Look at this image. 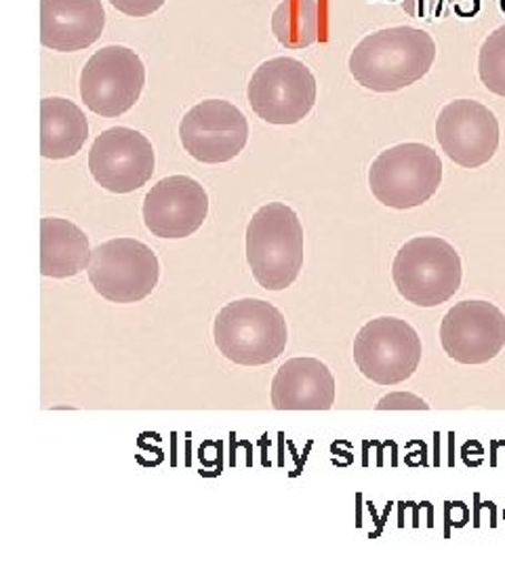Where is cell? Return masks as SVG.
<instances>
[{
    "mask_svg": "<svg viewBox=\"0 0 505 568\" xmlns=\"http://www.w3.org/2000/svg\"><path fill=\"white\" fill-rule=\"evenodd\" d=\"M436 60L434 39L411 26L366 34L350 53L354 81L375 93H394L422 81Z\"/></svg>",
    "mask_w": 505,
    "mask_h": 568,
    "instance_id": "obj_1",
    "label": "cell"
},
{
    "mask_svg": "<svg viewBox=\"0 0 505 568\" xmlns=\"http://www.w3.org/2000/svg\"><path fill=\"white\" fill-rule=\"evenodd\" d=\"M246 262L265 291H284L303 267L300 215L284 203L260 206L246 225Z\"/></svg>",
    "mask_w": 505,
    "mask_h": 568,
    "instance_id": "obj_2",
    "label": "cell"
},
{
    "mask_svg": "<svg viewBox=\"0 0 505 568\" xmlns=\"http://www.w3.org/2000/svg\"><path fill=\"white\" fill-rule=\"evenodd\" d=\"M213 339L230 363L263 366L283 356L289 328L276 305L246 297L223 305L213 325Z\"/></svg>",
    "mask_w": 505,
    "mask_h": 568,
    "instance_id": "obj_3",
    "label": "cell"
},
{
    "mask_svg": "<svg viewBox=\"0 0 505 568\" xmlns=\"http://www.w3.org/2000/svg\"><path fill=\"white\" fill-rule=\"evenodd\" d=\"M464 267L457 248L438 236H417L404 243L392 264V281L408 304H446L462 286Z\"/></svg>",
    "mask_w": 505,
    "mask_h": 568,
    "instance_id": "obj_4",
    "label": "cell"
},
{
    "mask_svg": "<svg viewBox=\"0 0 505 568\" xmlns=\"http://www.w3.org/2000/svg\"><path fill=\"white\" fill-rule=\"evenodd\" d=\"M443 183V161L425 143H398L384 150L368 169L373 196L390 209H415L427 203Z\"/></svg>",
    "mask_w": 505,
    "mask_h": 568,
    "instance_id": "obj_5",
    "label": "cell"
},
{
    "mask_svg": "<svg viewBox=\"0 0 505 568\" xmlns=\"http://www.w3.org/2000/svg\"><path fill=\"white\" fill-rule=\"evenodd\" d=\"M95 293L112 304H138L161 278L156 253L138 239H112L91 251L87 267Z\"/></svg>",
    "mask_w": 505,
    "mask_h": 568,
    "instance_id": "obj_6",
    "label": "cell"
},
{
    "mask_svg": "<svg viewBox=\"0 0 505 568\" xmlns=\"http://www.w3.org/2000/svg\"><path fill=\"white\" fill-rule=\"evenodd\" d=\"M319 84L312 70L293 58L263 61L253 72L246 98L253 112L270 124H297L316 105Z\"/></svg>",
    "mask_w": 505,
    "mask_h": 568,
    "instance_id": "obj_7",
    "label": "cell"
},
{
    "mask_svg": "<svg viewBox=\"0 0 505 568\" xmlns=\"http://www.w3.org/2000/svg\"><path fill=\"white\" fill-rule=\"evenodd\" d=\"M422 337L403 318L382 316L358 331L354 363L377 386H398L411 379L422 363Z\"/></svg>",
    "mask_w": 505,
    "mask_h": 568,
    "instance_id": "obj_8",
    "label": "cell"
},
{
    "mask_svg": "<svg viewBox=\"0 0 505 568\" xmlns=\"http://www.w3.org/2000/svg\"><path fill=\"white\" fill-rule=\"evenodd\" d=\"M145 65L142 58L122 44L95 51L81 72L84 105L101 119H119L142 98Z\"/></svg>",
    "mask_w": 505,
    "mask_h": 568,
    "instance_id": "obj_9",
    "label": "cell"
},
{
    "mask_svg": "<svg viewBox=\"0 0 505 568\" xmlns=\"http://www.w3.org/2000/svg\"><path fill=\"white\" fill-rule=\"evenodd\" d=\"M180 142L199 163H230L249 142V121L234 103L206 100L183 114Z\"/></svg>",
    "mask_w": 505,
    "mask_h": 568,
    "instance_id": "obj_10",
    "label": "cell"
},
{
    "mask_svg": "<svg viewBox=\"0 0 505 568\" xmlns=\"http://www.w3.org/2000/svg\"><path fill=\"white\" fill-rule=\"evenodd\" d=\"M156 154L150 140L129 126L103 131L91 145L89 171L103 190L129 194L152 180Z\"/></svg>",
    "mask_w": 505,
    "mask_h": 568,
    "instance_id": "obj_11",
    "label": "cell"
},
{
    "mask_svg": "<svg viewBox=\"0 0 505 568\" xmlns=\"http://www.w3.org/2000/svg\"><path fill=\"white\" fill-rule=\"evenodd\" d=\"M436 140L446 156L464 169H478L499 150V121L485 103L455 100L436 119Z\"/></svg>",
    "mask_w": 505,
    "mask_h": 568,
    "instance_id": "obj_12",
    "label": "cell"
},
{
    "mask_svg": "<svg viewBox=\"0 0 505 568\" xmlns=\"http://www.w3.org/2000/svg\"><path fill=\"white\" fill-rule=\"evenodd\" d=\"M441 344L459 365H486L505 345V314L483 300L453 305L441 325Z\"/></svg>",
    "mask_w": 505,
    "mask_h": 568,
    "instance_id": "obj_13",
    "label": "cell"
},
{
    "mask_svg": "<svg viewBox=\"0 0 505 568\" xmlns=\"http://www.w3.org/2000/svg\"><path fill=\"white\" fill-rule=\"evenodd\" d=\"M206 215L209 194L188 175L164 178L143 199V224L159 239H188L201 230Z\"/></svg>",
    "mask_w": 505,
    "mask_h": 568,
    "instance_id": "obj_14",
    "label": "cell"
},
{
    "mask_svg": "<svg viewBox=\"0 0 505 568\" xmlns=\"http://www.w3.org/2000/svg\"><path fill=\"white\" fill-rule=\"evenodd\" d=\"M103 28L101 0H41V42L51 51H82L100 41Z\"/></svg>",
    "mask_w": 505,
    "mask_h": 568,
    "instance_id": "obj_15",
    "label": "cell"
},
{
    "mask_svg": "<svg viewBox=\"0 0 505 568\" xmlns=\"http://www.w3.org/2000/svg\"><path fill=\"white\" fill-rule=\"evenodd\" d=\"M335 377L319 358H291L272 379L276 410H329L335 405Z\"/></svg>",
    "mask_w": 505,
    "mask_h": 568,
    "instance_id": "obj_16",
    "label": "cell"
},
{
    "mask_svg": "<svg viewBox=\"0 0 505 568\" xmlns=\"http://www.w3.org/2000/svg\"><path fill=\"white\" fill-rule=\"evenodd\" d=\"M89 236L61 217L41 220V274L47 278H74L91 262Z\"/></svg>",
    "mask_w": 505,
    "mask_h": 568,
    "instance_id": "obj_17",
    "label": "cell"
},
{
    "mask_svg": "<svg viewBox=\"0 0 505 568\" xmlns=\"http://www.w3.org/2000/svg\"><path fill=\"white\" fill-rule=\"evenodd\" d=\"M89 138V121L81 108L63 98L41 102V156L65 161L77 156Z\"/></svg>",
    "mask_w": 505,
    "mask_h": 568,
    "instance_id": "obj_18",
    "label": "cell"
},
{
    "mask_svg": "<svg viewBox=\"0 0 505 568\" xmlns=\"http://www.w3.org/2000/svg\"><path fill=\"white\" fill-rule=\"evenodd\" d=\"M321 9L316 0H283L272 16V32L284 49L300 51L319 41Z\"/></svg>",
    "mask_w": 505,
    "mask_h": 568,
    "instance_id": "obj_19",
    "label": "cell"
},
{
    "mask_svg": "<svg viewBox=\"0 0 505 568\" xmlns=\"http://www.w3.org/2000/svg\"><path fill=\"white\" fill-rule=\"evenodd\" d=\"M478 77L486 89L505 98V26L486 37L478 53Z\"/></svg>",
    "mask_w": 505,
    "mask_h": 568,
    "instance_id": "obj_20",
    "label": "cell"
},
{
    "mask_svg": "<svg viewBox=\"0 0 505 568\" xmlns=\"http://www.w3.org/2000/svg\"><path fill=\"white\" fill-rule=\"evenodd\" d=\"M451 0H403V9L417 20H436L446 13Z\"/></svg>",
    "mask_w": 505,
    "mask_h": 568,
    "instance_id": "obj_21",
    "label": "cell"
},
{
    "mask_svg": "<svg viewBox=\"0 0 505 568\" xmlns=\"http://www.w3.org/2000/svg\"><path fill=\"white\" fill-rule=\"evenodd\" d=\"M377 410H427L430 405L425 403L424 398L408 394V392H394L384 396L377 405Z\"/></svg>",
    "mask_w": 505,
    "mask_h": 568,
    "instance_id": "obj_22",
    "label": "cell"
},
{
    "mask_svg": "<svg viewBox=\"0 0 505 568\" xmlns=\"http://www.w3.org/2000/svg\"><path fill=\"white\" fill-rule=\"evenodd\" d=\"M166 0H110V4L129 18H148L156 13Z\"/></svg>",
    "mask_w": 505,
    "mask_h": 568,
    "instance_id": "obj_23",
    "label": "cell"
}]
</instances>
